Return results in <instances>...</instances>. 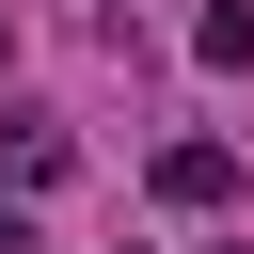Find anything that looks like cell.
<instances>
[{"instance_id":"cell-1","label":"cell","mask_w":254,"mask_h":254,"mask_svg":"<svg viewBox=\"0 0 254 254\" xmlns=\"http://www.w3.org/2000/svg\"><path fill=\"white\" fill-rule=\"evenodd\" d=\"M159 206H238V143H159Z\"/></svg>"},{"instance_id":"cell-2","label":"cell","mask_w":254,"mask_h":254,"mask_svg":"<svg viewBox=\"0 0 254 254\" xmlns=\"http://www.w3.org/2000/svg\"><path fill=\"white\" fill-rule=\"evenodd\" d=\"M64 175H79V143H64L48 111H16V127H0V190H64Z\"/></svg>"},{"instance_id":"cell-3","label":"cell","mask_w":254,"mask_h":254,"mask_svg":"<svg viewBox=\"0 0 254 254\" xmlns=\"http://www.w3.org/2000/svg\"><path fill=\"white\" fill-rule=\"evenodd\" d=\"M190 64L238 79V64H254V0H206V16H190Z\"/></svg>"},{"instance_id":"cell-4","label":"cell","mask_w":254,"mask_h":254,"mask_svg":"<svg viewBox=\"0 0 254 254\" xmlns=\"http://www.w3.org/2000/svg\"><path fill=\"white\" fill-rule=\"evenodd\" d=\"M0 254H32V190H0Z\"/></svg>"},{"instance_id":"cell-5","label":"cell","mask_w":254,"mask_h":254,"mask_svg":"<svg viewBox=\"0 0 254 254\" xmlns=\"http://www.w3.org/2000/svg\"><path fill=\"white\" fill-rule=\"evenodd\" d=\"M222 254H254V238H222Z\"/></svg>"}]
</instances>
